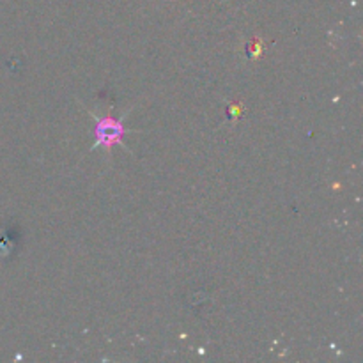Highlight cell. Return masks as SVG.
Instances as JSON below:
<instances>
[{"label":"cell","mask_w":363,"mask_h":363,"mask_svg":"<svg viewBox=\"0 0 363 363\" xmlns=\"http://www.w3.org/2000/svg\"><path fill=\"white\" fill-rule=\"evenodd\" d=\"M87 112L94 119V144L91 147L92 151L98 147H103L106 152H110L113 145H123L126 151H130L128 145H124L123 142L124 133H126V128L123 124L124 117L98 116L91 108H87Z\"/></svg>","instance_id":"cell-1"}]
</instances>
